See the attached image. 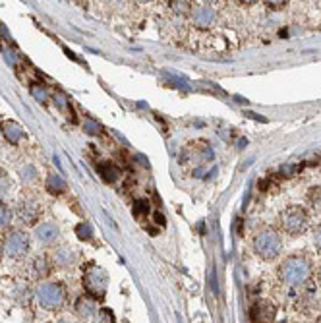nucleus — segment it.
<instances>
[{
	"label": "nucleus",
	"mask_w": 321,
	"mask_h": 323,
	"mask_svg": "<svg viewBox=\"0 0 321 323\" xmlns=\"http://www.w3.org/2000/svg\"><path fill=\"white\" fill-rule=\"evenodd\" d=\"M312 275V265L306 257L302 255H294V257H288L281 267H279V277L284 284L288 286H298L304 284Z\"/></svg>",
	"instance_id": "f257e3e1"
},
{
	"label": "nucleus",
	"mask_w": 321,
	"mask_h": 323,
	"mask_svg": "<svg viewBox=\"0 0 321 323\" xmlns=\"http://www.w3.org/2000/svg\"><path fill=\"white\" fill-rule=\"evenodd\" d=\"M252 246H253V252L263 257V259H275L277 255L281 254V236L279 232L273 231V229H263L259 231L252 240Z\"/></svg>",
	"instance_id": "f03ea898"
},
{
	"label": "nucleus",
	"mask_w": 321,
	"mask_h": 323,
	"mask_svg": "<svg viewBox=\"0 0 321 323\" xmlns=\"http://www.w3.org/2000/svg\"><path fill=\"white\" fill-rule=\"evenodd\" d=\"M37 300L46 310H58L64 304V288L56 283H43L37 288Z\"/></svg>",
	"instance_id": "7ed1b4c3"
},
{
	"label": "nucleus",
	"mask_w": 321,
	"mask_h": 323,
	"mask_svg": "<svg viewBox=\"0 0 321 323\" xmlns=\"http://www.w3.org/2000/svg\"><path fill=\"white\" fill-rule=\"evenodd\" d=\"M306 225H308V215L302 207L292 205L281 215V227L288 234H300L306 229Z\"/></svg>",
	"instance_id": "20e7f679"
},
{
	"label": "nucleus",
	"mask_w": 321,
	"mask_h": 323,
	"mask_svg": "<svg viewBox=\"0 0 321 323\" xmlns=\"http://www.w3.org/2000/svg\"><path fill=\"white\" fill-rule=\"evenodd\" d=\"M83 284L87 288V292L95 296V298H103L107 292V284H109V277L103 269L99 267H91L85 275H83Z\"/></svg>",
	"instance_id": "39448f33"
},
{
	"label": "nucleus",
	"mask_w": 321,
	"mask_h": 323,
	"mask_svg": "<svg viewBox=\"0 0 321 323\" xmlns=\"http://www.w3.org/2000/svg\"><path fill=\"white\" fill-rule=\"evenodd\" d=\"M27 250H29V238H27L25 232L14 231L8 234V238L4 242V252H6L8 257L18 259V257L27 254Z\"/></svg>",
	"instance_id": "423d86ee"
},
{
	"label": "nucleus",
	"mask_w": 321,
	"mask_h": 323,
	"mask_svg": "<svg viewBox=\"0 0 321 323\" xmlns=\"http://www.w3.org/2000/svg\"><path fill=\"white\" fill-rule=\"evenodd\" d=\"M58 234H60V229H58L54 223H43V225H39L37 231H35L37 240L43 242V244H50V242H54V240L58 238Z\"/></svg>",
	"instance_id": "0eeeda50"
},
{
	"label": "nucleus",
	"mask_w": 321,
	"mask_h": 323,
	"mask_svg": "<svg viewBox=\"0 0 321 323\" xmlns=\"http://www.w3.org/2000/svg\"><path fill=\"white\" fill-rule=\"evenodd\" d=\"M215 18H217V12H215L211 6H201V8H198V10L194 12V16H192L194 23L200 25V27L211 25V23L215 22Z\"/></svg>",
	"instance_id": "6e6552de"
},
{
	"label": "nucleus",
	"mask_w": 321,
	"mask_h": 323,
	"mask_svg": "<svg viewBox=\"0 0 321 323\" xmlns=\"http://www.w3.org/2000/svg\"><path fill=\"white\" fill-rule=\"evenodd\" d=\"M2 132H4V138L8 139V141H12V143L20 141V139L25 136V132H23L22 126L16 124V122H12V120H8V122L2 124Z\"/></svg>",
	"instance_id": "1a4fd4ad"
},
{
	"label": "nucleus",
	"mask_w": 321,
	"mask_h": 323,
	"mask_svg": "<svg viewBox=\"0 0 321 323\" xmlns=\"http://www.w3.org/2000/svg\"><path fill=\"white\" fill-rule=\"evenodd\" d=\"M99 174H101V178L105 180V182H109V184H113L118 180V168H116L113 162H103V164H99Z\"/></svg>",
	"instance_id": "9d476101"
},
{
	"label": "nucleus",
	"mask_w": 321,
	"mask_h": 323,
	"mask_svg": "<svg viewBox=\"0 0 321 323\" xmlns=\"http://www.w3.org/2000/svg\"><path fill=\"white\" fill-rule=\"evenodd\" d=\"M74 259H76V254L70 250L68 246H62V248H58L54 252V261L60 263V265H70V263H74Z\"/></svg>",
	"instance_id": "9b49d317"
},
{
	"label": "nucleus",
	"mask_w": 321,
	"mask_h": 323,
	"mask_svg": "<svg viewBox=\"0 0 321 323\" xmlns=\"http://www.w3.org/2000/svg\"><path fill=\"white\" fill-rule=\"evenodd\" d=\"M46 190L50 194H62L66 190V182L58 176V174H50L48 180H46Z\"/></svg>",
	"instance_id": "f8f14e48"
},
{
	"label": "nucleus",
	"mask_w": 321,
	"mask_h": 323,
	"mask_svg": "<svg viewBox=\"0 0 321 323\" xmlns=\"http://www.w3.org/2000/svg\"><path fill=\"white\" fill-rule=\"evenodd\" d=\"M20 178H22V182H25V184H31L33 180H37V170H35V166H31V164L23 166L22 170H20Z\"/></svg>",
	"instance_id": "ddd939ff"
},
{
	"label": "nucleus",
	"mask_w": 321,
	"mask_h": 323,
	"mask_svg": "<svg viewBox=\"0 0 321 323\" xmlns=\"http://www.w3.org/2000/svg\"><path fill=\"white\" fill-rule=\"evenodd\" d=\"M76 234H78V238H80V240H91V238H93V227H91V225H87V223L78 225Z\"/></svg>",
	"instance_id": "4468645a"
},
{
	"label": "nucleus",
	"mask_w": 321,
	"mask_h": 323,
	"mask_svg": "<svg viewBox=\"0 0 321 323\" xmlns=\"http://www.w3.org/2000/svg\"><path fill=\"white\" fill-rule=\"evenodd\" d=\"M78 312H80V316H83V318H91L93 312H95V306H93L89 300H80V304H78Z\"/></svg>",
	"instance_id": "2eb2a0df"
},
{
	"label": "nucleus",
	"mask_w": 321,
	"mask_h": 323,
	"mask_svg": "<svg viewBox=\"0 0 321 323\" xmlns=\"http://www.w3.org/2000/svg\"><path fill=\"white\" fill-rule=\"evenodd\" d=\"M10 221H12V211L8 207H4V205H0V229L8 227Z\"/></svg>",
	"instance_id": "dca6fc26"
},
{
	"label": "nucleus",
	"mask_w": 321,
	"mask_h": 323,
	"mask_svg": "<svg viewBox=\"0 0 321 323\" xmlns=\"http://www.w3.org/2000/svg\"><path fill=\"white\" fill-rule=\"evenodd\" d=\"M33 271H35V275H46L48 267H46L45 257H37V259H35V263H33Z\"/></svg>",
	"instance_id": "f3484780"
},
{
	"label": "nucleus",
	"mask_w": 321,
	"mask_h": 323,
	"mask_svg": "<svg viewBox=\"0 0 321 323\" xmlns=\"http://www.w3.org/2000/svg\"><path fill=\"white\" fill-rule=\"evenodd\" d=\"M83 130H85L89 136H97V134L101 132V126H99V124H95V122H91V120H87V122L83 124Z\"/></svg>",
	"instance_id": "a211bd4d"
},
{
	"label": "nucleus",
	"mask_w": 321,
	"mask_h": 323,
	"mask_svg": "<svg viewBox=\"0 0 321 323\" xmlns=\"http://www.w3.org/2000/svg\"><path fill=\"white\" fill-rule=\"evenodd\" d=\"M149 211V203L145 202V200H138L136 203H134V213L136 215H143V213H147Z\"/></svg>",
	"instance_id": "6ab92c4d"
},
{
	"label": "nucleus",
	"mask_w": 321,
	"mask_h": 323,
	"mask_svg": "<svg viewBox=\"0 0 321 323\" xmlns=\"http://www.w3.org/2000/svg\"><path fill=\"white\" fill-rule=\"evenodd\" d=\"M23 215V219L25 221H31L35 215H37V211H35V207H27V205H22V211H20Z\"/></svg>",
	"instance_id": "aec40b11"
},
{
	"label": "nucleus",
	"mask_w": 321,
	"mask_h": 323,
	"mask_svg": "<svg viewBox=\"0 0 321 323\" xmlns=\"http://www.w3.org/2000/svg\"><path fill=\"white\" fill-rule=\"evenodd\" d=\"M54 101H56V107L58 109H66L68 107V99L62 93H54Z\"/></svg>",
	"instance_id": "412c9836"
},
{
	"label": "nucleus",
	"mask_w": 321,
	"mask_h": 323,
	"mask_svg": "<svg viewBox=\"0 0 321 323\" xmlns=\"http://www.w3.org/2000/svg\"><path fill=\"white\" fill-rule=\"evenodd\" d=\"M31 93H33V97H35V99H39V101H43V103L46 101V93H45V89H43V87L35 85V87L31 89Z\"/></svg>",
	"instance_id": "4be33fe9"
},
{
	"label": "nucleus",
	"mask_w": 321,
	"mask_h": 323,
	"mask_svg": "<svg viewBox=\"0 0 321 323\" xmlns=\"http://www.w3.org/2000/svg\"><path fill=\"white\" fill-rule=\"evenodd\" d=\"M2 54H4V60H6L10 66H16V58H14V52H12L10 48H4Z\"/></svg>",
	"instance_id": "5701e85b"
},
{
	"label": "nucleus",
	"mask_w": 321,
	"mask_h": 323,
	"mask_svg": "<svg viewBox=\"0 0 321 323\" xmlns=\"http://www.w3.org/2000/svg\"><path fill=\"white\" fill-rule=\"evenodd\" d=\"M8 190V178H0V196Z\"/></svg>",
	"instance_id": "b1692460"
},
{
	"label": "nucleus",
	"mask_w": 321,
	"mask_h": 323,
	"mask_svg": "<svg viewBox=\"0 0 321 323\" xmlns=\"http://www.w3.org/2000/svg\"><path fill=\"white\" fill-rule=\"evenodd\" d=\"M316 244H318V248L321 250V227L318 229V232H316Z\"/></svg>",
	"instance_id": "393cba45"
},
{
	"label": "nucleus",
	"mask_w": 321,
	"mask_h": 323,
	"mask_svg": "<svg viewBox=\"0 0 321 323\" xmlns=\"http://www.w3.org/2000/svg\"><path fill=\"white\" fill-rule=\"evenodd\" d=\"M267 4H271V6H279V4H284L286 0H265Z\"/></svg>",
	"instance_id": "a878e982"
},
{
	"label": "nucleus",
	"mask_w": 321,
	"mask_h": 323,
	"mask_svg": "<svg viewBox=\"0 0 321 323\" xmlns=\"http://www.w3.org/2000/svg\"><path fill=\"white\" fill-rule=\"evenodd\" d=\"M242 2H246V4H252V2H255V0H242Z\"/></svg>",
	"instance_id": "bb28decb"
},
{
	"label": "nucleus",
	"mask_w": 321,
	"mask_h": 323,
	"mask_svg": "<svg viewBox=\"0 0 321 323\" xmlns=\"http://www.w3.org/2000/svg\"><path fill=\"white\" fill-rule=\"evenodd\" d=\"M207 4H213V2H217V0H205Z\"/></svg>",
	"instance_id": "cd10ccee"
},
{
	"label": "nucleus",
	"mask_w": 321,
	"mask_h": 323,
	"mask_svg": "<svg viewBox=\"0 0 321 323\" xmlns=\"http://www.w3.org/2000/svg\"><path fill=\"white\" fill-rule=\"evenodd\" d=\"M139 2H149V0H139Z\"/></svg>",
	"instance_id": "c85d7f7f"
}]
</instances>
